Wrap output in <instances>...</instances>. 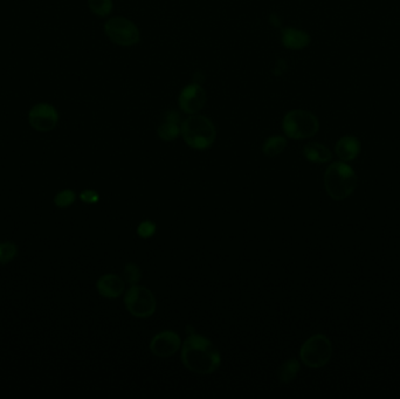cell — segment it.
Masks as SVG:
<instances>
[{
    "mask_svg": "<svg viewBox=\"0 0 400 399\" xmlns=\"http://www.w3.org/2000/svg\"><path fill=\"white\" fill-rule=\"evenodd\" d=\"M88 8L92 15L104 18L113 12V0H88Z\"/></svg>",
    "mask_w": 400,
    "mask_h": 399,
    "instance_id": "obj_18",
    "label": "cell"
},
{
    "mask_svg": "<svg viewBox=\"0 0 400 399\" xmlns=\"http://www.w3.org/2000/svg\"><path fill=\"white\" fill-rule=\"evenodd\" d=\"M181 114L176 110H169L164 115V120L157 128L158 137L164 142H171L177 140L181 135Z\"/></svg>",
    "mask_w": 400,
    "mask_h": 399,
    "instance_id": "obj_12",
    "label": "cell"
},
{
    "mask_svg": "<svg viewBox=\"0 0 400 399\" xmlns=\"http://www.w3.org/2000/svg\"><path fill=\"white\" fill-rule=\"evenodd\" d=\"M59 122V111L50 103H38L29 111V123L34 130L47 133L53 130Z\"/></svg>",
    "mask_w": 400,
    "mask_h": 399,
    "instance_id": "obj_9",
    "label": "cell"
},
{
    "mask_svg": "<svg viewBox=\"0 0 400 399\" xmlns=\"http://www.w3.org/2000/svg\"><path fill=\"white\" fill-rule=\"evenodd\" d=\"M125 281L116 274H104L96 283L99 295L106 299H116L124 292Z\"/></svg>",
    "mask_w": 400,
    "mask_h": 399,
    "instance_id": "obj_13",
    "label": "cell"
},
{
    "mask_svg": "<svg viewBox=\"0 0 400 399\" xmlns=\"http://www.w3.org/2000/svg\"><path fill=\"white\" fill-rule=\"evenodd\" d=\"M281 45L289 50H302L312 43V36L307 31L284 27L280 33Z\"/></svg>",
    "mask_w": 400,
    "mask_h": 399,
    "instance_id": "obj_11",
    "label": "cell"
},
{
    "mask_svg": "<svg viewBox=\"0 0 400 399\" xmlns=\"http://www.w3.org/2000/svg\"><path fill=\"white\" fill-rule=\"evenodd\" d=\"M181 337L172 330H164L157 334L150 343V350L158 357H170L181 348Z\"/></svg>",
    "mask_w": 400,
    "mask_h": 399,
    "instance_id": "obj_10",
    "label": "cell"
},
{
    "mask_svg": "<svg viewBox=\"0 0 400 399\" xmlns=\"http://www.w3.org/2000/svg\"><path fill=\"white\" fill-rule=\"evenodd\" d=\"M137 234L143 239L153 237V234H156V225L153 222H150V220L142 222L137 227Z\"/></svg>",
    "mask_w": 400,
    "mask_h": 399,
    "instance_id": "obj_22",
    "label": "cell"
},
{
    "mask_svg": "<svg viewBox=\"0 0 400 399\" xmlns=\"http://www.w3.org/2000/svg\"><path fill=\"white\" fill-rule=\"evenodd\" d=\"M326 194L335 201L350 197L357 187V175L347 162H335L328 166L324 173Z\"/></svg>",
    "mask_w": 400,
    "mask_h": 399,
    "instance_id": "obj_3",
    "label": "cell"
},
{
    "mask_svg": "<svg viewBox=\"0 0 400 399\" xmlns=\"http://www.w3.org/2000/svg\"><path fill=\"white\" fill-rule=\"evenodd\" d=\"M286 147H287V138L281 135H273L263 142L262 152L267 157H275L282 154Z\"/></svg>",
    "mask_w": 400,
    "mask_h": 399,
    "instance_id": "obj_16",
    "label": "cell"
},
{
    "mask_svg": "<svg viewBox=\"0 0 400 399\" xmlns=\"http://www.w3.org/2000/svg\"><path fill=\"white\" fill-rule=\"evenodd\" d=\"M333 356V344L326 335L317 334L312 336L302 344L300 357L307 367H322L328 364Z\"/></svg>",
    "mask_w": 400,
    "mask_h": 399,
    "instance_id": "obj_6",
    "label": "cell"
},
{
    "mask_svg": "<svg viewBox=\"0 0 400 399\" xmlns=\"http://www.w3.org/2000/svg\"><path fill=\"white\" fill-rule=\"evenodd\" d=\"M18 248L11 241L0 243V264H8L15 258Z\"/></svg>",
    "mask_w": 400,
    "mask_h": 399,
    "instance_id": "obj_20",
    "label": "cell"
},
{
    "mask_svg": "<svg viewBox=\"0 0 400 399\" xmlns=\"http://www.w3.org/2000/svg\"><path fill=\"white\" fill-rule=\"evenodd\" d=\"M75 198H76V196H75L74 191L67 189V190L60 191L55 196L54 204L57 208H68V206H71L75 202Z\"/></svg>",
    "mask_w": 400,
    "mask_h": 399,
    "instance_id": "obj_21",
    "label": "cell"
},
{
    "mask_svg": "<svg viewBox=\"0 0 400 399\" xmlns=\"http://www.w3.org/2000/svg\"><path fill=\"white\" fill-rule=\"evenodd\" d=\"M123 278L125 283H129L130 286H135L141 281L142 278V272L141 269L136 264H127L123 269Z\"/></svg>",
    "mask_w": 400,
    "mask_h": 399,
    "instance_id": "obj_19",
    "label": "cell"
},
{
    "mask_svg": "<svg viewBox=\"0 0 400 399\" xmlns=\"http://www.w3.org/2000/svg\"><path fill=\"white\" fill-rule=\"evenodd\" d=\"M303 155L309 162L319 163V164L330 162L333 158V154L329 149L317 142H310L308 144H305L303 148Z\"/></svg>",
    "mask_w": 400,
    "mask_h": 399,
    "instance_id": "obj_15",
    "label": "cell"
},
{
    "mask_svg": "<svg viewBox=\"0 0 400 399\" xmlns=\"http://www.w3.org/2000/svg\"><path fill=\"white\" fill-rule=\"evenodd\" d=\"M282 130L291 140H307L319 133V121L309 110H289L282 119Z\"/></svg>",
    "mask_w": 400,
    "mask_h": 399,
    "instance_id": "obj_4",
    "label": "cell"
},
{
    "mask_svg": "<svg viewBox=\"0 0 400 399\" xmlns=\"http://www.w3.org/2000/svg\"><path fill=\"white\" fill-rule=\"evenodd\" d=\"M300 362L298 360H295V358H291V360H288L284 362L280 367H279V370H277V377H279V381L281 383H284V384H287V383H291V381H294L296 376H298V371H300Z\"/></svg>",
    "mask_w": 400,
    "mask_h": 399,
    "instance_id": "obj_17",
    "label": "cell"
},
{
    "mask_svg": "<svg viewBox=\"0 0 400 399\" xmlns=\"http://www.w3.org/2000/svg\"><path fill=\"white\" fill-rule=\"evenodd\" d=\"M127 311L136 318H150L156 311V299L146 287L131 286L124 297Z\"/></svg>",
    "mask_w": 400,
    "mask_h": 399,
    "instance_id": "obj_7",
    "label": "cell"
},
{
    "mask_svg": "<svg viewBox=\"0 0 400 399\" xmlns=\"http://www.w3.org/2000/svg\"><path fill=\"white\" fill-rule=\"evenodd\" d=\"M80 198H81V201L87 203V204H95V203L99 202V196L96 191L85 190L82 191Z\"/></svg>",
    "mask_w": 400,
    "mask_h": 399,
    "instance_id": "obj_23",
    "label": "cell"
},
{
    "mask_svg": "<svg viewBox=\"0 0 400 399\" xmlns=\"http://www.w3.org/2000/svg\"><path fill=\"white\" fill-rule=\"evenodd\" d=\"M181 360L192 372L209 374L220 367L221 356L219 350L209 339L193 334L183 343Z\"/></svg>",
    "mask_w": 400,
    "mask_h": 399,
    "instance_id": "obj_1",
    "label": "cell"
},
{
    "mask_svg": "<svg viewBox=\"0 0 400 399\" xmlns=\"http://www.w3.org/2000/svg\"><path fill=\"white\" fill-rule=\"evenodd\" d=\"M103 31L109 41L120 47H132L141 41V32L135 22L125 17H113L104 22Z\"/></svg>",
    "mask_w": 400,
    "mask_h": 399,
    "instance_id": "obj_5",
    "label": "cell"
},
{
    "mask_svg": "<svg viewBox=\"0 0 400 399\" xmlns=\"http://www.w3.org/2000/svg\"><path fill=\"white\" fill-rule=\"evenodd\" d=\"M207 96L202 85L192 82L181 89L178 96L179 109L186 115H195L204 109Z\"/></svg>",
    "mask_w": 400,
    "mask_h": 399,
    "instance_id": "obj_8",
    "label": "cell"
},
{
    "mask_svg": "<svg viewBox=\"0 0 400 399\" xmlns=\"http://www.w3.org/2000/svg\"><path fill=\"white\" fill-rule=\"evenodd\" d=\"M361 142L357 137L347 135L340 138L335 147V152L337 157L343 161V162H351L354 159L357 158L358 155L361 154Z\"/></svg>",
    "mask_w": 400,
    "mask_h": 399,
    "instance_id": "obj_14",
    "label": "cell"
},
{
    "mask_svg": "<svg viewBox=\"0 0 400 399\" xmlns=\"http://www.w3.org/2000/svg\"><path fill=\"white\" fill-rule=\"evenodd\" d=\"M181 137L190 148L206 150L216 142V129L212 120L202 114L188 115L181 123Z\"/></svg>",
    "mask_w": 400,
    "mask_h": 399,
    "instance_id": "obj_2",
    "label": "cell"
}]
</instances>
